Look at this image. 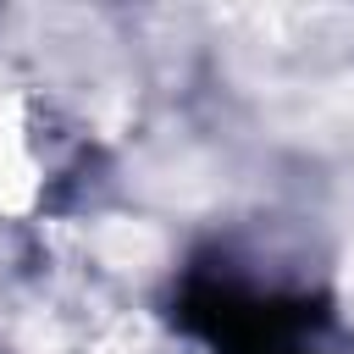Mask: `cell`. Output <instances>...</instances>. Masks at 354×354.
<instances>
[{"mask_svg": "<svg viewBox=\"0 0 354 354\" xmlns=\"http://www.w3.org/2000/svg\"><path fill=\"white\" fill-rule=\"evenodd\" d=\"M177 321L216 354H315V337L326 326L321 304L260 293L227 271H188L177 293Z\"/></svg>", "mask_w": 354, "mask_h": 354, "instance_id": "1", "label": "cell"}]
</instances>
